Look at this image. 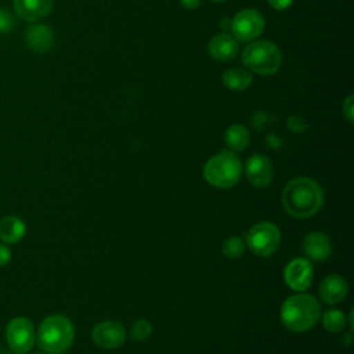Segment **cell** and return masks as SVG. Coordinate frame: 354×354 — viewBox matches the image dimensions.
<instances>
[{
	"label": "cell",
	"instance_id": "1",
	"mask_svg": "<svg viewBox=\"0 0 354 354\" xmlns=\"http://www.w3.org/2000/svg\"><path fill=\"white\" fill-rule=\"evenodd\" d=\"M282 205L295 218L313 217L324 205V189L313 178L296 177L285 185Z\"/></svg>",
	"mask_w": 354,
	"mask_h": 354
},
{
	"label": "cell",
	"instance_id": "2",
	"mask_svg": "<svg viewBox=\"0 0 354 354\" xmlns=\"http://www.w3.org/2000/svg\"><path fill=\"white\" fill-rule=\"evenodd\" d=\"M321 318L319 301L307 293L288 297L281 307V321L292 332H306L317 325Z\"/></svg>",
	"mask_w": 354,
	"mask_h": 354
},
{
	"label": "cell",
	"instance_id": "3",
	"mask_svg": "<svg viewBox=\"0 0 354 354\" xmlns=\"http://www.w3.org/2000/svg\"><path fill=\"white\" fill-rule=\"evenodd\" d=\"M73 340V324L62 314L46 317L36 332V343L46 354H64L71 348Z\"/></svg>",
	"mask_w": 354,
	"mask_h": 354
},
{
	"label": "cell",
	"instance_id": "4",
	"mask_svg": "<svg viewBox=\"0 0 354 354\" xmlns=\"http://www.w3.org/2000/svg\"><path fill=\"white\" fill-rule=\"evenodd\" d=\"M242 162L232 151H221L213 155L203 166L205 180L220 189L234 187L242 177Z\"/></svg>",
	"mask_w": 354,
	"mask_h": 354
},
{
	"label": "cell",
	"instance_id": "5",
	"mask_svg": "<svg viewBox=\"0 0 354 354\" xmlns=\"http://www.w3.org/2000/svg\"><path fill=\"white\" fill-rule=\"evenodd\" d=\"M242 62L249 71L268 76L281 68L282 54L278 46L270 40H253L243 48Z\"/></svg>",
	"mask_w": 354,
	"mask_h": 354
},
{
	"label": "cell",
	"instance_id": "6",
	"mask_svg": "<svg viewBox=\"0 0 354 354\" xmlns=\"http://www.w3.org/2000/svg\"><path fill=\"white\" fill-rule=\"evenodd\" d=\"M281 243V232L278 227L270 221L254 224L246 234V245L252 253L267 257L275 253Z\"/></svg>",
	"mask_w": 354,
	"mask_h": 354
},
{
	"label": "cell",
	"instance_id": "7",
	"mask_svg": "<svg viewBox=\"0 0 354 354\" xmlns=\"http://www.w3.org/2000/svg\"><path fill=\"white\" fill-rule=\"evenodd\" d=\"M8 347L17 354L29 353L36 343V330L32 321L26 317H14L8 321L4 330Z\"/></svg>",
	"mask_w": 354,
	"mask_h": 354
},
{
	"label": "cell",
	"instance_id": "8",
	"mask_svg": "<svg viewBox=\"0 0 354 354\" xmlns=\"http://www.w3.org/2000/svg\"><path fill=\"white\" fill-rule=\"evenodd\" d=\"M264 25V18L257 10L243 8L234 15L230 28L236 41L250 43L263 33Z\"/></svg>",
	"mask_w": 354,
	"mask_h": 354
},
{
	"label": "cell",
	"instance_id": "9",
	"mask_svg": "<svg viewBox=\"0 0 354 354\" xmlns=\"http://www.w3.org/2000/svg\"><path fill=\"white\" fill-rule=\"evenodd\" d=\"M313 264L308 259L296 257L290 260L283 270L285 283L295 292H304L313 281Z\"/></svg>",
	"mask_w": 354,
	"mask_h": 354
},
{
	"label": "cell",
	"instance_id": "10",
	"mask_svg": "<svg viewBox=\"0 0 354 354\" xmlns=\"http://www.w3.org/2000/svg\"><path fill=\"white\" fill-rule=\"evenodd\" d=\"M94 343L105 350L119 348L126 340V329L118 321H102L93 328Z\"/></svg>",
	"mask_w": 354,
	"mask_h": 354
},
{
	"label": "cell",
	"instance_id": "11",
	"mask_svg": "<svg viewBox=\"0 0 354 354\" xmlns=\"http://www.w3.org/2000/svg\"><path fill=\"white\" fill-rule=\"evenodd\" d=\"M245 174L253 187L266 188L271 184L274 177L272 163L266 155L254 153L245 162Z\"/></svg>",
	"mask_w": 354,
	"mask_h": 354
},
{
	"label": "cell",
	"instance_id": "12",
	"mask_svg": "<svg viewBox=\"0 0 354 354\" xmlns=\"http://www.w3.org/2000/svg\"><path fill=\"white\" fill-rule=\"evenodd\" d=\"M12 6L22 21L36 22L51 12L54 0H14Z\"/></svg>",
	"mask_w": 354,
	"mask_h": 354
},
{
	"label": "cell",
	"instance_id": "13",
	"mask_svg": "<svg viewBox=\"0 0 354 354\" xmlns=\"http://www.w3.org/2000/svg\"><path fill=\"white\" fill-rule=\"evenodd\" d=\"M207 51L213 59L224 62L232 59L238 54L239 44L232 35L227 32H220L210 39L207 44Z\"/></svg>",
	"mask_w": 354,
	"mask_h": 354
},
{
	"label": "cell",
	"instance_id": "14",
	"mask_svg": "<svg viewBox=\"0 0 354 354\" xmlns=\"http://www.w3.org/2000/svg\"><path fill=\"white\" fill-rule=\"evenodd\" d=\"M347 292L348 286L346 279L337 274L325 277L319 285V297L328 306L343 301V299L347 296Z\"/></svg>",
	"mask_w": 354,
	"mask_h": 354
},
{
	"label": "cell",
	"instance_id": "15",
	"mask_svg": "<svg viewBox=\"0 0 354 354\" xmlns=\"http://www.w3.org/2000/svg\"><path fill=\"white\" fill-rule=\"evenodd\" d=\"M303 250L308 259L314 261H325L332 253V243L324 232L315 231L306 235Z\"/></svg>",
	"mask_w": 354,
	"mask_h": 354
},
{
	"label": "cell",
	"instance_id": "16",
	"mask_svg": "<svg viewBox=\"0 0 354 354\" xmlns=\"http://www.w3.org/2000/svg\"><path fill=\"white\" fill-rule=\"evenodd\" d=\"M25 43L28 48L36 54L47 53L54 43L53 30L47 25L36 24L26 30Z\"/></svg>",
	"mask_w": 354,
	"mask_h": 354
},
{
	"label": "cell",
	"instance_id": "17",
	"mask_svg": "<svg viewBox=\"0 0 354 354\" xmlns=\"http://www.w3.org/2000/svg\"><path fill=\"white\" fill-rule=\"evenodd\" d=\"M26 234L25 221L15 216L7 214L0 218V239L6 245H14L22 241Z\"/></svg>",
	"mask_w": 354,
	"mask_h": 354
},
{
	"label": "cell",
	"instance_id": "18",
	"mask_svg": "<svg viewBox=\"0 0 354 354\" xmlns=\"http://www.w3.org/2000/svg\"><path fill=\"white\" fill-rule=\"evenodd\" d=\"M221 82L224 87L231 91H243L250 87L253 77L245 68H230L223 73Z\"/></svg>",
	"mask_w": 354,
	"mask_h": 354
},
{
	"label": "cell",
	"instance_id": "19",
	"mask_svg": "<svg viewBox=\"0 0 354 354\" xmlns=\"http://www.w3.org/2000/svg\"><path fill=\"white\" fill-rule=\"evenodd\" d=\"M224 140L232 152H241L248 148L250 142V133L243 124H232L227 129Z\"/></svg>",
	"mask_w": 354,
	"mask_h": 354
},
{
	"label": "cell",
	"instance_id": "20",
	"mask_svg": "<svg viewBox=\"0 0 354 354\" xmlns=\"http://www.w3.org/2000/svg\"><path fill=\"white\" fill-rule=\"evenodd\" d=\"M319 319L322 321V326L328 332H332V333L342 332L346 326L344 313L340 310H336V308H330V310L325 311Z\"/></svg>",
	"mask_w": 354,
	"mask_h": 354
},
{
	"label": "cell",
	"instance_id": "21",
	"mask_svg": "<svg viewBox=\"0 0 354 354\" xmlns=\"http://www.w3.org/2000/svg\"><path fill=\"white\" fill-rule=\"evenodd\" d=\"M221 252L230 260L239 259L245 252V242L239 236H230L224 241Z\"/></svg>",
	"mask_w": 354,
	"mask_h": 354
},
{
	"label": "cell",
	"instance_id": "22",
	"mask_svg": "<svg viewBox=\"0 0 354 354\" xmlns=\"http://www.w3.org/2000/svg\"><path fill=\"white\" fill-rule=\"evenodd\" d=\"M152 333V325L147 319H137L131 326V337L137 342L147 340Z\"/></svg>",
	"mask_w": 354,
	"mask_h": 354
},
{
	"label": "cell",
	"instance_id": "23",
	"mask_svg": "<svg viewBox=\"0 0 354 354\" xmlns=\"http://www.w3.org/2000/svg\"><path fill=\"white\" fill-rule=\"evenodd\" d=\"M15 26L12 14L4 8H0V33H10Z\"/></svg>",
	"mask_w": 354,
	"mask_h": 354
},
{
	"label": "cell",
	"instance_id": "24",
	"mask_svg": "<svg viewBox=\"0 0 354 354\" xmlns=\"http://www.w3.org/2000/svg\"><path fill=\"white\" fill-rule=\"evenodd\" d=\"M342 109H343V115L347 119V122L350 124H353V122H354V95L353 94L346 97V100L343 101Z\"/></svg>",
	"mask_w": 354,
	"mask_h": 354
},
{
	"label": "cell",
	"instance_id": "25",
	"mask_svg": "<svg viewBox=\"0 0 354 354\" xmlns=\"http://www.w3.org/2000/svg\"><path fill=\"white\" fill-rule=\"evenodd\" d=\"M286 126L295 131V133H303L306 129H307V124L306 122L301 119V118H297V116H289L288 120H286Z\"/></svg>",
	"mask_w": 354,
	"mask_h": 354
},
{
	"label": "cell",
	"instance_id": "26",
	"mask_svg": "<svg viewBox=\"0 0 354 354\" xmlns=\"http://www.w3.org/2000/svg\"><path fill=\"white\" fill-rule=\"evenodd\" d=\"M11 259H12V252L10 246L6 243H0V267H6L7 264H10Z\"/></svg>",
	"mask_w": 354,
	"mask_h": 354
},
{
	"label": "cell",
	"instance_id": "27",
	"mask_svg": "<svg viewBox=\"0 0 354 354\" xmlns=\"http://www.w3.org/2000/svg\"><path fill=\"white\" fill-rule=\"evenodd\" d=\"M270 7L274 8L275 11H283L286 8H289L293 3V0H267Z\"/></svg>",
	"mask_w": 354,
	"mask_h": 354
},
{
	"label": "cell",
	"instance_id": "28",
	"mask_svg": "<svg viewBox=\"0 0 354 354\" xmlns=\"http://www.w3.org/2000/svg\"><path fill=\"white\" fill-rule=\"evenodd\" d=\"M180 3L187 10H195L201 6V0H180Z\"/></svg>",
	"mask_w": 354,
	"mask_h": 354
},
{
	"label": "cell",
	"instance_id": "29",
	"mask_svg": "<svg viewBox=\"0 0 354 354\" xmlns=\"http://www.w3.org/2000/svg\"><path fill=\"white\" fill-rule=\"evenodd\" d=\"M32 354H46V353H44V351H41V350H40V351H36V353H32Z\"/></svg>",
	"mask_w": 354,
	"mask_h": 354
},
{
	"label": "cell",
	"instance_id": "30",
	"mask_svg": "<svg viewBox=\"0 0 354 354\" xmlns=\"http://www.w3.org/2000/svg\"><path fill=\"white\" fill-rule=\"evenodd\" d=\"M212 1H214V3H221V1H225V0H212Z\"/></svg>",
	"mask_w": 354,
	"mask_h": 354
}]
</instances>
